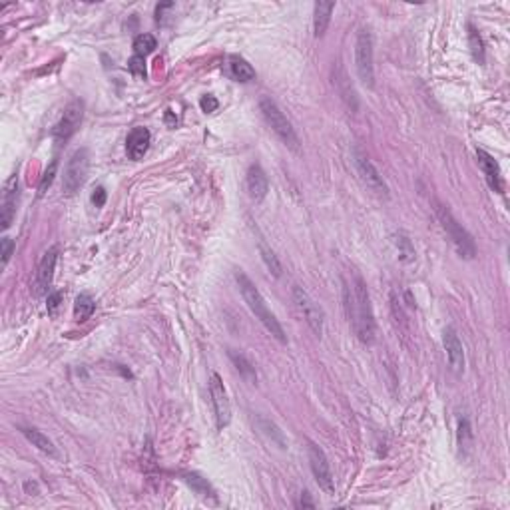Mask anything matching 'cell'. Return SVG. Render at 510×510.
<instances>
[{"label":"cell","mask_w":510,"mask_h":510,"mask_svg":"<svg viewBox=\"0 0 510 510\" xmlns=\"http://www.w3.org/2000/svg\"><path fill=\"white\" fill-rule=\"evenodd\" d=\"M343 301H345V311L349 317V323L355 331V335L363 343H373L375 339V315L371 307V297L367 292L365 281L355 275L351 285H343Z\"/></svg>","instance_id":"1"},{"label":"cell","mask_w":510,"mask_h":510,"mask_svg":"<svg viewBox=\"0 0 510 510\" xmlns=\"http://www.w3.org/2000/svg\"><path fill=\"white\" fill-rule=\"evenodd\" d=\"M236 281L237 287H239V293H241V297H243V301L247 303V307H249V311L255 315V319H259V323L267 329V333H269L272 337H275L279 343H287L285 331L281 327V323L277 321V317L272 313V309L267 307L263 295H261L259 289L255 287L254 281L243 274L241 269H237L236 272Z\"/></svg>","instance_id":"2"},{"label":"cell","mask_w":510,"mask_h":510,"mask_svg":"<svg viewBox=\"0 0 510 510\" xmlns=\"http://www.w3.org/2000/svg\"><path fill=\"white\" fill-rule=\"evenodd\" d=\"M435 212H437L440 227L445 229V234L449 236L451 243L455 245L456 254L460 255L462 259H474V255H476V243H474L473 236L456 221L455 216L451 214V210H447L445 205L437 203Z\"/></svg>","instance_id":"3"},{"label":"cell","mask_w":510,"mask_h":510,"mask_svg":"<svg viewBox=\"0 0 510 510\" xmlns=\"http://www.w3.org/2000/svg\"><path fill=\"white\" fill-rule=\"evenodd\" d=\"M259 110H261L263 120L267 122V126L275 132V136H277L285 146L292 147L293 152H297V150H299V138H297V134H295V127L292 126V122L287 120V116L281 112V108L275 104L272 98H261Z\"/></svg>","instance_id":"4"},{"label":"cell","mask_w":510,"mask_h":510,"mask_svg":"<svg viewBox=\"0 0 510 510\" xmlns=\"http://www.w3.org/2000/svg\"><path fill=\"white\" fill-rule=\"evenodd\" d=\"M355 66L363 86H375V54H373V34L369 28H361L355 42Z\"/></svg>","instance_id":"5"},{"label":"cell","mask_w":510,"mask_h":510,"mask_svg":"<svg viewBox=\"0 0 510 510\" xmlns=\"http://www.w3.org/2000/svg\"><path fill=\"white\" fill-rule=\"evenodd\" d=\"M292 295L293 303H295V307L299 311V315L303 317V321L309 325V329L317 337H321L323 335V329H325V313L319 307V303L303 287H299V285H293Z\"/></svg>","instance_id":"6"},{"label":"cell","mask_w":510,"mask_h":510,"mask_svg":"<svg viewBox=\"0 0 510 510\" xmlns=\"http://www.w3.org/2000/svg\"><path fill=\"white\" fill-rule=\"evenodd\" d=\"M88 167H90V154L86 147H80L72 154V158L68 160L66 170H64V182H62V190L66 196H74L80 185L84 183L86 176H88Z\"/></svg>","instance_id":"7"},{"label":"cell","mask_w":510,"mask_h":510,"mask_svg":"<svg viewBox=\"0 0 510 510\" xmlns=\"http://www.w3.org/2000/svg\"><path fill=\"white\" fill-rule=\"evenodd\" d=\"M351 158H353V164H355V170L359 174V178L363 180V183L377 196L381 198H389V185L385 183L382 176L379 174V170L373 165V162L369 160V156L363 154L359 147H353L351 152Z\"/></svg>","instance_id":"8"},{"label":"cell","mask_w":510,"mask_h":510,"mask_svg":"<svg viewBox=\"0 0 510 510\" xmlns=\"http://www.w3.org/2000/svg\"><path fill=\"white\" fill-rule=\"evenodd\" d=\"M82 118H84V102L82 100H74L64 108L60 122L52 130V136H54L56 142L62 144V142L70 140L76 134V130L82 124Z\"/></svg>","instance_id":"9"},{"label":"cell","mask_w":510,"mask_h":510,"mask_svg":"<svg viewBox=\"0 0 510 510\" xmlns=\"http://www.w3.org/2000/svg\"><path fill=\"white\" fill-rule=\"evenodd\" d=\"M210 397H212V405H214V413H216V425L218 429H225L232 420V405L227 399V391L223 387V381L218 373H212L210 377Z\"/></svg>","instance_id":"10"},{"label":"cell","mask_w":510,"mask_h":510,"mask_svg":"<svg viewBox=\"0 0 510 510\" xmlns=\"http://www.w3.org/2000/svg\"><path fill=\"white\" fill-rule=\"evenodd\" d=\"M307 455H309L311 473L315 476L319 489H323L327 494H333V492H335V480H333L331 467H329V460L327 456H325V453H323V449L317 447L315 442H309Z\"/></svg>","instance_id":"11"},{"label":"cell","mask_w":510,"mask_h":510,"mask_svg":"<svg viewBox=\"0 0 510 510\" xmlns=\"http://www.w3.org/2000/svg\"><path fill=\"white\" fill-rule=\"evenodd\" d=\"M17 205H19V176L12 174L4 185V196H2V205H0L2 229H8L12 225V219L17 218Z\"/></svg>","instance_id":"12"},{"label":"cell","mask_w":510,"mask_h":510,"mask_svg":"<svg viewBox=\"0 0 510 510\" xmlns=\"http://www.w3.org/2000/svg\"><path fill=\"white\" fill-rule=\"evenodd\" d=\"M56 259H58V249H56V247H50L48 252H44V255H42V259H40V263H38L37 281H34L37 295H44V293L50 289L52 277H54Z\"/></svg>","instance_id":"13"},{"label":"cell","mask_w":510,"mask_h":510,"mask_svg":"<svg viewBox=\"0 0 510 510\" xmlns=\"http://www.w3.org/2000/svg\"><path fill=\"white\" fill-rule=\"evenodd\" d=\"M442 345H445V351H447V359L451 363V369L455 371L456 375L462 373L465 369V349H462V343L456 335V331L453 327L445 329L442 333Z\"/></svg>","instance_id":"14"},{"label":"cell","mask_w":510,"mask_h":510,"mask_svg":"<svg viewBox=\"0 0 510 510\" xmlns=\"http://www.w3.org/2000/svg\"><path fill=\"white\" fill-rule=\"evenodd\" d=\"M476 158H478V165H480V170H482V174L487 178L489 187H491L492 192H496V194H502L504 182H502V174H500L498 162L492 158L489 152H484V150H476Z\"/></svg>","instance_id":"15"},{"label":"cell","mask_w":510,"mask_h":510,"mask_svg":"<svg viewBox=\"0 0 510 510\" xmlns=\"http://www.w3.org/2000/svg\"><path fill=\"white\" fill-rule=\"evenodd\" d=\"M150 142H152V134H150V130L147 127H134L130 134H127L126 138V152H127V158L130 160H134V162H138V160H142L144 156H146L147 147H150Z\"/></svg>","instance_id":"16"},{"label":"cell","mask_w":510,"mask_h":510,"mask_svg":"<svg viewBox=\"0 0 510 510\" xmlns=\"http://www.w3.org/2000/svg\"><path fill=\"white\" fill-rule=\"evenodd\" d=\"M245 187H247V196L254 201H263L269 190V182L267 176L263 172V167L259 164L249 165L247 170V178H245Z\"/></svg>","instance_id":"17"},{"label":"cell","mask_w":510,"mask_h":510,"mask_svg":"<svg viewBox=\"0 0 510 510\" xmlns=\"http://www.w3.org/2000/svg\"><path fill=\"white\" fill-rule=\"evenodd\" d=\"M225 74L236 80V82H249L255 78V70L254 66L241 58V56H227L225 60Z\"/></svg>","instance_id":"18"},{"label":"cell","mask_w":510,"mask_h":510,"mask_svg":"<svg viewBox=\"0 0 510 510\" xmlns=\"http://www.w3.org/2000/svg\"><path fill=\"white\" fill-rule=\"evenodd\" d=\"M335 10V2H317L313 8V34L321 38L329 28L331 14Z\"/></svg>","instance_id":"19"},{"label":"cell","mask_w":510,"mask_h":510,"mask_svg":"<svg viewBox=\"0 0 510 510\" xmlns=\"http://www.w3.org/2000/svg\"><path fill=\"white\" fill-rule=\"evenodd\" d=\"M20 431H22V435L26 437V440L32 442V447H37L38 451H42V453H46V455L50 456H56L54 442L46 437L44 433H40L38 429H30V427H22Z\"/></svg>","instance_id":"20"},{"label":"cell","mask_w":510,"mask_h":510,"mask_svg":"<svg viewBox=\"0 0 510 510\" xmlns=\"http://www.w3.org/2000/svg\"><path fill=\"white\" fill-rule=\"evenodd\" d=\"M94 311H96V301L92 299L88 293H80L76 297V303H74V317H76V321L90 319Z\"/></svg>","instance_id":"21"},{"label":"cell","mask_w":510,"mask_h":510,"mask_svg":"<svg viewBox=\"0 0 510 510\" xmlns=\"http://www.w3.org/2000/svg\"><path fill=\"white\" fill-rule=\"evenodd\" d=\"M183 480H185L194 491L198 492L200 496H203V498H214V500H216V491H214L212 484L198 473H185L183 474Z\"/></svg>","instance_id":"22"},{"label":"cell","mask_w":510,"mask_h":510,"mask_svg":"<svg viewBox=\"0 0 510 510\" xmlns=\"http://www.w3.org/2000/svg\"><path fill=\"white\" fill-rule=\"evenodd\" d=\"M227 355H229L232 363L236 365V369L239 371V375H241V377H243L247 382L255 385V382H257V373H255L254 365L249 363V361H247L241 353H236V351H229Z\"/></svg>","instance_id":"23"},{"label":"cell","mask_w":510,"mask_h":510,"mask_svg":"<svg viewBox=\"0 0 510 510\" xmlns=\"http://www.w3.org/2000/svg\"><path fill=\"white\" fill-rule=\"evenodd\" d=\"M393 243H395V247H397V252H399V259H401V261H405V263L415 261V247H413L411 239H409V236H407L405 232H397V234L393 236Z\"/></svg>","instance_id":"24"},{"label":"cell","mask_w":510,"mask_h":510,"mask_svg":"<svg viewBox=\"0 0 510 510\" xmlns=\"http://www.w3.org/2000/svg\"><path fill=\"white\" fill-rule=\"evenodd\" d=\"M257 245H259V254H261L263 263L267 265V269H269L275 277H279V275H281V263H279V259H277V255H275L274 249L265 243L263 237L257 239Z\"/></svg>","instance_id":"25"},{"label":"cell","mask_w":510,"mask_h":510,"mask_svg":"<svg viewBox=\"0 0 510 510\" xmlns=\"http://www.w3.org/2000/svg\"><path fill=\"white\" fill-rule=\"evenodd\" d=\"M156 46H158V42H156V38L152 37V34H140V37H136V40H134V52H136V56H144L146 58L147 54H152L156 50Z\"/></svg>","instance_id":"26"},{"label":"cell","mask_w":510,"mask_h":510,"mask_svg":"<svg viewBox=\"0 0 510 510\" xmlns=\"http://www.w3.org/2000/svg\"><path fill=\"white\" fill-rule=\"evenodd\" d=\"M469 44H471V52L473 58L478 64H484V44H482V38L476 32L474 26H469Z\"/></svg>","instance_id":"27"},{"label":"cell","mask_w":510,"mask_h":510,"mask_svg":"<svg viewBox=\"0 0 510 510\" xmlns=\"http://www.w3.org/2000/svg\"><path fill=\"white\" fill-rule=\"evenodd\" d=\"M458 445H460V451H469L473 447V431H471L469 420L458 422Z\"/></svg>","instance_id":"28"},{"label":"cell","mask_w":510,"mask_h":510,"mask_svg":"<svg viewBox=\"0 0 510 510\" xmlns=\"http://www.w3.org/2000/svg\"><path fill=\"white\" fill-rule=\"evenodd\" d=\"M257 422H259V427H263V429H267V431H263L265 435H269L274 442H277V445H279L281 449H285V438H283V433H281V431H279V429L275 427V425H274V422H272V420L259 419V420H257Z\"/></svg>","instance_id":"29"},{"label":"cell","mask_w":510,"mask_h":510,"mask_svg":"<svg viewBox=\"0 0 510 510\" xmlns=\"http://www.w3.org/2000/svg\"><path fill=\"white\" fill-rule=\"evenodd\" d=\"M12 252H14V241L10 237H2L0 239V255H2V269L8 265L10 257H12Z\"/></svg>","instance_id":"30"},{"label":"cell","mask_w":510,"mask_h":510,"mask_svg":"<svg viewBox=\"0 0 510 510\" xmlns=\"http://www.w3.org/2000/svg\"><path fill=\"white\" fill-rule=\"evenodd\" d=\"M56 165H58V162H52V165L44 172V176H42V180H40V185H38V196H44L46 190L50 187V183H52V180H54L56 176Z\"/></svg>","instance_id":"31"},{"label":"cell","mask_w":510,"mask_h":510,"mask_svg":"<svg viewBox=\"0 0 510 510\" xmlns=\"http://www.w3.org/2000/svg\"><path fill=\"white\" fill-rule=\"evenodd\" d=\"M127 68H130V72L136 74V76H144L146 74V60H144V56H132L130 62H127Z\"/></svg>","instance_id":"32"},{"label":"cell","mask_w":510,"mask_h":510,"mask_svg":"<svg viewBox=\"0 0 510 510\" xmlns=\"http://www.w3.org/2000/svg\"><path fill=\"white\" fill-rule=\"evenodd\" d=\"M200 106L201 112H205V114H212V112H216L219 106V102L214 98V96H203L200 100Z\"/></svg>","instance_id":"33"},{"label":"cell","mask_w":510,"mask_h":510,"mask_svg":"<svg viewBox=\"0 0 510 510\" xmlns=\"http://www.w3.org/2000/svg\"><path fill=\"white\" fill-rule=\"evenodd\" d=\"M92 203H94L96 207H102V205L106 203V190H104L102 185L94 190V194H92Z\"/></svg>","instance_id":"34"},{"label":"cell","mask_w":510,"mask_h":510,"mask_svg":"<svg viewBox=\"0 0 510 510\" xmlns=\"http://www.w3.org/2000/svg\"><path fill=\"white\" fill-rule=\"evenodd\" d=\"M60 299H62V293L60 292H54L48 295V313L54 315V311L58 309V305H60Z\"/></svg>","instance_id":"35"},{"label":"cell","mask_w":510,"mask_h":510,"mask_svg":"<svg viewBox=\"0 0 510 510\" xmlns=\"http://www.w3.org/2000/svg\"><path fill=\"white\" fill-rule=\"evenodd\" d=\"M301 507H309V509L315 507V504L309 500V494H307V492H305V494H303V498H301Z\"/></svg>","instance_id":"36"}]
</instances>
